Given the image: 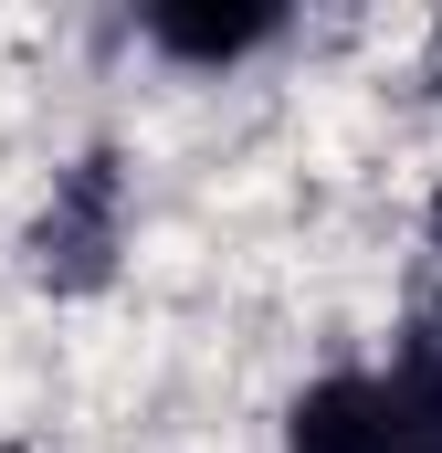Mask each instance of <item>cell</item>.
<instances>
[{
  "label": "cell",
  "instance_id": "2",
  "mask_svg": "<svg viewBox=\"0 0 442 453\" xmlns=\"http://www.w3.org/2000/svg\"><path fill=\"white\" fill-rule=\"evenodd\" d=\"M274 32H285L274 0H158V11H148V42H158L169 64H201V74L242 64V53H263Z\"/></svg>",
  "mask_w": 442,
  "mask_h": 453
},
{
  "label": "cell",
  "instance_id": "1",
  "mask_svg": "<svg viewBox=\"0 0 442 453\" xmlns=\"http://www.w3.org/2000/svg\"><path fill=\"white\" fill-rule=\"evenodd\" d=\"M21 253H32V274L53 296H95L116 274V253H126V158L116 148H85L74 169H53V201L32 211Z\"/></svg>",
  "mask_w": 442,
  "mask_h": 453
},
{
  "label": "cell",
  "instance_id": "3",
  "mask_svg": "<svg viewBox=\"0 0 442 453\" xmlns=\"http://www.w3.org/2000/svg\"><path fill=\"white\" fill-rule=\"evenodd\" d=\"M379 433H390V380L379 369H327L285 411V453H379Z\"/></svg>",
  "mask_w": 442,
  "mask_h": 453
},
{
  "label": "cell",
  "instance_id": "4",
  "mask_svg": "<svg viewBox=\"0 0 442 453\" xmlns=\"http://www.w3.org/2000/svg\"><path fill=\"white\" fill-rule=\"evenodd\" d=\"M390 380V433L379 453H442V380H411V369H379Z\"/></svg>",
  "mask_w": 442,
  "mask_h": 453
},
{
  "label": "cell",
  "instance_id": "5",
  "mask_svg": "<svg viewBox=\"0 0 442 453\" xmlns=\"http://www.w3.org/2000/svg\"><path fill=\"white\" fill-rule=\"evenodd\" d=\"M422 232H432V253H442V180H432V201H422Z\"/></svg>",
  "mask_w": 442,
  "mask_h": 453
},
{
  "label": "cell",
  "instance_id": "6",
  "mask_svg": "<svg viewBox=\"0 0 442 453\" xmlns=\"http://www.w3.org/2000/svg\"><path fill=\"white\" fill-rule=\"evenodd\" d=\"M432 64H442V21H432Z\"/></svg>",
  "mask_w": 442,
  "mask_h": 453
}]
</instances>
